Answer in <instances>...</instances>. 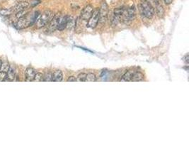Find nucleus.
Listing matches in <instances>:
<instances>
[{
    "instance_id": "b1692460",
    "label": "nucleus",
    "mask_w": 189,
    "mask_h": 142,
    "mask_svg": "<svg viewBox=\"0 0 189 142\" xmlns=\"http://www.w3.org/2000/svg\"><path fill=\"white\" fill-rule=\"evenodd\" d=\"M67 82H76L77 78L74 76H69L67 80Z\"/></svg>"
},
{
    "instance_id": "dca6fc26",
    "label": "nucleus",
    "mask_w": 189,
    "mask_h": 142,
    "mask_svg": "<svg viewBox=\"0 0 189 142\" xmlns=\"http://www.w3.org/2000/svg\"><path fill=\"white\" fill-rule=\"evenodd\" d=\"M135 73V71H132V70H130V71H127L120 78V82H130L131 81V79H132V75H133Z\"/></svg>"
},
{
    "instance_id": "0eeeda50",
    "label": "nucleus",
    "mask_w": 189,
    "mask_h": 142,
    "mask_svg": "<svg viewBox=\"0 0 189 142\" xmlns=\"http://www.w3.org/2000/svg\"><path fill=\"white\" fill-rule=\"evenodd\" d=\"M60 17H61L60 13L55 14L54 17L51 20V22L48 24V28H47V31H49V32H53V31H55L56 29H57Z\"/></svg>"
},
{
    "instance_id": "ddd939ff",
    "label": "nucleus",
    "mask_w": 189,
    "mask_h": 142,
    "mask_svg": "<svg viewBox=\"0 0 189 142\" xmlns=\"http://www.w3.org/2000/svg\"><path fill=\"white\" fill-rule=\"evenodd\" d=\"M15 78H16L15 69L13 67H11V66H10L9 69V71L7 73V75H6V79H5L4 81H6V82L14 81Z\"/></svg>"
},
{
    "instance_id": "f3484780",
    "label": "nucleus",
    "mask_w": 189,
    "mask_h": 142,
    "mask_svg": "<svg viewBox=\"0 0 189 142\" xmlns=\"http://www.w3.org/2000/svg\"><path fill=\"white\" fill-rule=\"evenodd\" d=\"M144 75L140 72H136L135 71L133 75H132V79H131L130 82H138V81H142L144 80Z\"/></svg>"
},
{
    "instance_id": "9d476101",
    "label": "nucleus",
    "mask_w": 189,
    "mask_h": 142,
    "mask_svg": "<svg viewBox=\"0 0 189 142\" xmlns=\"http://www.w3.org/2000/svg\"><path fill=\"white\" fill-rule=\"evenodd\" d=\"M9 68L10 65L7 61H5L1 63V68H0V82L4 81Z\"/></svg>"
},
{
    "instance_id": "4468645a",
    "label": "nucleus",
    "mask_w": 189,
    "mask_h": 142,
    "mask_svg": "<svg viewBox=\"0 0 189 142\" xmlns=\"http://www.w3.org/2000/svg\"><path fill=\"white\" fill-rule=\"evenodd\" d=\"M76 26V21L75 19L72 16H67V26L66 29H67L68 30H72V29H74Z\"/></svg>"
},
{
    "instance_id": "412c9836",
    "label": "nucleus",
    "mask_w": 189,
    "mask_h": 142,
    "mask_svg": "<svg viewBox=\"0 0 189 142\" xmlns=\"http://www.w3.org/2000/svg\"><path fill=\"white\" fill-rule=\"evenodd\" d=\"M34 81L35 82H43V75L41 73H36L35 75Z\"/></svg>"
},
{
    "instance_id": "a211bd4d",
    "label": "nucleus",
    "mask_w": 189,
    "mask_h": 142,
    "mask_svg": "<svg viewBox=\"0 0 189 142\" xmlns=\"http://www.w3.org/2000/svg\"><path fill=\"white\" fill-rule=\"evenodd\" d=\"M13 9L12 7L9 9H0V15L3 17H9V16L13 14Z\"/></svg>"
},
{
    "instance_id": "2eb2a0df",
    "label": "nucleus",
    "mask_w": 189,
    "mask_h": 142,
    "mask_svg": "<svg viewBox=\"0 0 189 142\" xmlns=\"http://www.w3.org/2000/svg\"><path fill=\"white\" fill-rule=\"evenodd\" d=\"M63 74L60 70H57L52 73V82H61L62 81Z\"/></svg>"
},
{
    "instance_id": "1a4fd4ad",
    "label": "nucleus",
    "mask_w": 189,
    "mask_h": 142,
    "mask_svg": "<svg viewBox=\"0 0 189 142\" xmlns=\"http://www.w3.org/2000/svg\"><path fill=\"white\" fill-rule=\"evenodd\" d=\"M30 6V2L26 1H20V2L17 3L16 4L14 5V6L12 7V9H13L14 14H16L19 12L24 11V10L27 9Z\"/></svg>"
},
{
    "instance_id": "cd10ccee",
    "label": "nucleus",
    "mask_w": 189,
    "mask_h": 142,
    "mask_svg": "<svg viewBox=\"0 0 189 142\" xmlns=\"http://www.w3.org/2000/svg\"><path fill=\"white\" fill-rule=\"evenodd\" d=\"M1 63H2V62H1V61L0 60V68H1Z\"/></svg>"
},
{
    "instance_id": "6ab92c4d",
    "label": "nucleus",
    "mask_w": 189,
    "mask_h": 142,
    "mask_svg": "<svg viewBox=\"0 0 189 142\" xmlns=\"http://www.w3.org/2000/svg\"><path fill=\"white\" fill-rule=\"evenodd\" d=\"M97 80V79L95 74H94V73H92L87 74L85 82H96Z\"/></svg>"
},
{
    "instance_id": "f257e3e1",
    "label": "nucleus",
    "mask_w": 189,
    "mask_h": 142,
    "mask_svg": "<svg viewBox=\"0 0 189 142\" xmlns=\"http://www.w3.org/2000/svg\"><path fill=\"white\" fill-rule=\"evenodd\" d=\"M40 16L39 12H35L34 14H26L24 17H21L14 23L15 27L17 29H24L26 28L32 26L35 22H36L38 17Z\"/></svg>"
},
{
    "instance_id": "5701e85b",
    "label": "nucleus",
    "mask_w": 189,
    "mask_h": 142,
    "mask_svg": "<svg viewBox=\"0 0 189 142\" xmlns=\"http://www.w3.org/2000/svg\"><path fill=\"white\" fill-rule=\"evenodd\" d=\"M41 0H31V1L30 2V6L31 7H34V6H37L38 4H39L41 3Z\"/></svg>"
},
{
    "instance_id": "39448f33",
    "label": "nucleus",
    "mask_w": 189,
    "mask_h": 142,
    "mask_svg": "<svg viewBox=\"0 0 189 142\" xmlns=\"http://www.w3.org/2000/svg\"><path fill=\"white\" fill-rule=\"evenodd\" d=\"M94 11V9L91 4L87 5L85 7L82 9L81 14H80V18L84 21H88L89 18L92 17L93 12Z\"/></svg>"
},
{
    "instance_id": "7ed1b4c3",
    "label": "nucleus",
    "mask_w": 189,
    "mask_h": 142,
    "mask_svg": "<svg viewBox=\"0 0 189 142\" xmlns=\"http://www.w3.org/2000/svg\"><path fill=\"white\" fill-rule=\"evenodd\" d=\"M54 16H55L54 13L50 10H46L43 12L38 17L37 21H36V28L41 29V28L48 26L49 23L51 22Z\"/></svg>"
},
{
    "instance_id": "4be33fe9",
    "label": "nucleus",
    "mask_w": 189,
    "mask_h": 142,
    "mask_svg": "<svg viewBox=\"0 0 189 142\" xmlns=\"http://www.w3.org/2000/svg\"><path fill=\"white\" fill-rule=\"evenodd\" d=\"M86 76H87V74H86V73H80V74L77 76V81L85 82Z\"/></svg>"
},
{
    "instance_id": "f03ea898",
    "label": "nucleus",
    "mask_w": 189,
    "mask_h": 142,
    "mask_svg": "<svg viewBox=\"0 0 189 142\" xmlns=\"http://www.w3.org/2000/svg\"><path fill=\"white\" fill-rule=\"evenodd\" d=\"M138 8L141 14L147 19H152L155 14V11L153 6L145 0H141Z\"/></svg>"
},
{
    "instance_id": "f8f14e48",
    "label": "nucleus",
    "mask_w": 189,
    "mask_h": 142,
    "mask_svg": "<svg viewBox=\"0 0 189 142\" xmlns=\"http://www.w3.org/2000/svg\"><path fill=\"white\" fill-rule=\"evenodd\" d=\"M66 26H67V16L61 15L57 29L59 31H63L66 29Z\"/></svg>"
},
{
    "instance_id": "a878e982",
    "label": "nucleus",
    "mask_w": 189,
    "mask_h": 142,
    "mask_svg": "<svg viewBox=\"0 0 189 142\" xmlns=\"http://www.w3.org/2000/svg\"><path fill=\"white\" fill-rule=\"evenodd\" d=\"M164 3H165V4L167 5H169V4H171V3H172L173 0H164Z\"/></svg>"
},
{
    "instance_id": "423d86ee",
    "label": "nucleus",
    "mask_w": 189,
    "mask_h": 142,
    "mask_svg": "<svg viewBox=\"0 0 189 142\" xmlns=\"http://www.w3.org/2000/svg\"><path fill=\"white\" fill-rule=\"evenodd\" d=\"M99 22V9H94L93 12L92 17L89 18L88 20V27L91 29H94L96 26H97L98 23Z\"/></svg>"
},
{
    "instance_id": "bb28decb",
    "label": "nucleus",
    "mask_w": 189,
    "mask_h": 142,
    "mask_svg": "<svg viewBox=\"0 0 189 142\" xmlns=\"http://www.w3.org/2000/svg\"><path fill=\"white\" fill-rule=\"evenodd\" d=\"M145 1H148V2H150V4H151L152 5V2H153V0H145Z\"/></svg>"
},
{
    "instance_id": "393cba45",
    "label": "nucleus",
    "mask_w": 189,
    "mask_h": 142,
    "mask_svg": "<svg viewBox=\"0 0 189 142\" xmlns=\"http://www.w3.org/2000/svg\"><path fill=\"white\" fill-rule=\"evenodd\" d=\"M183 59H184V60H183V61H184V62L185 63H187V64H188V54H187V55H185V57L184 58H183Z\"/></svg>"
},
{
    "instance_id": "6e6552de",
    "label": "nucleus",
    "mask_w": 189,
    "mask_h": 142,
    "mask_svg": "<svg viewBox=\"0 0 189 142\" xmlns=\"http://www.w3.org/2000/svg\"><path fill=\"white\" fill-rule=\"evenodd\" d=\"M152 6H153L155 11H156L157 16L159 17H163L164 15V6H162V3H161L160 0H153L152 2Z\"/></svg>"
},
{
    "instance_id": "9b49d317",
    "label": "nucleus",
    "mask_w": 189,
    "mask_h": 142,
    "mask_svg": "<svg viewBox=\"0 0 189 142\" xmlns=\"http://www.w3.org/2000/svg\"><path fill=\"white\" fill-rule=\"evenodd\" d=\"M36 74V72L33 68H27L25 71V80L26 82H32L34 81L35 75Z\"/></svg>"
},
{
    "instance_id": "20e7f679",
    "label": "nucleus",
    "mask_w": 189,
    "mask_h": 142,
    "mask_svg": "<svg viewBox=\"0 0 189 142\" xmlns=\"http://www.w3.org/2000/svg\"><path fill=\"white\" fill-rule=\"evenodd\" d=\"M99 22L101 24H104L107 20L108 17V13H109V9L107 3L106 1H103L101 4L100 9H99Z\"/></svg>"
},
{
    "instance_id": "aec40b11",
    "label": "nucleus",
    "mask_w": 189,
    "mask_h": 142,
    "mask_svg": "<svg viewBox=\"0 0 189 142\" xmlns=\"http://www.w3.org/2000/svg\"><path fill=\"white\" fill-rule=\"evenodd\" d=\"M43 82H52V73H47L43 75Z\"/></svg>"
}]
</instances>
